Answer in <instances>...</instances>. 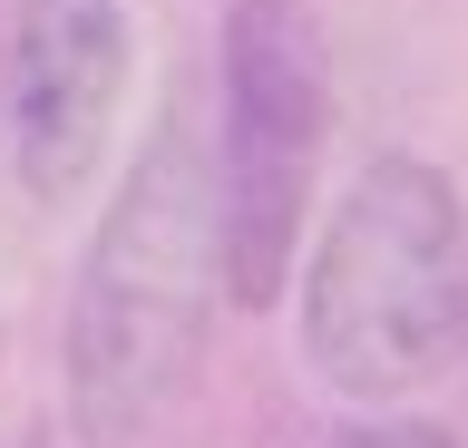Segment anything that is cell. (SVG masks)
<instances>
[{
	"mask_svg": "<svg viewBox=\"0 0 468 448\" xmlns=\"http://www.w3.org/2000/svg\"><path fill=\"white\" fill-rule=\"evenodd\" d=\"M322 127V39L292 0H234L225 10V137H215V205H225V293L244 312L283 293L292 234L313 205Z\"/></svg>",
	"mask_w": 468,
	"mask_h": 448,
	"instance_id": "cell-3",
	"label": "cell"
},
{
	"mask_svg": "<svg viewBox=\"0 0 468 448\" xmlns=\"http://www.w3.org/2000/svg\"><path fill=\"white\" fill-rule=\"evenodd\" d=\"M468 341V205L420 156L351 176L303 273V351L342 400H390Z\"/></svg>",
	"mask_w": 468,
	"mask_h": 448,
	"instance_id": "cell-2",
	"label": "cell"
},
{
	"mask_svg": "<svg viewBox=\"0 0 468 448\" xmlns=\"http://www.w3.org/2000/svg\"><path fill=\"white\" fill-rule=\"evenodd\" d=\"M127 98V20L117 0H29L20 59H10V147L39 205H69L88 166L108 156Z\"/></svg>",
	"mask_w": 468,
	"mask_h": 448,
	"instance_id": "cell-4",
	"label": "cell"
},
{
	"mask_svg": "<svg viewBox=\"0 0 468 448\" xmlns=\"http://www.w3.org/2000/svg\"><path fill=\"white\" fill-rule=\"evenodd\" d=\"M225 293V205L215 156L166 118L127 166L108 224L69 293V429L79 448H137L186 400Z\"/></svg>",
	"mask_w": 468,
	"mask_h": 448,
	"instance_id": "cell-1",
	"label": "cell"
},
{
	"mask_svg": "<svg viewBox=\"0 0 468 448\" xmlns=\"http://www.w3.org/2000/svg\"><path fill=\"white\" fill-rule=\"evenodd\" d=\"M332 448H449L439 429H420V419H371V429H342Z\"/></svg>",
	"mask_w": 468,
	"mask_h": 448,
	"instance_id": "cell-5",
	"label": "cell"
}]
</instances>
